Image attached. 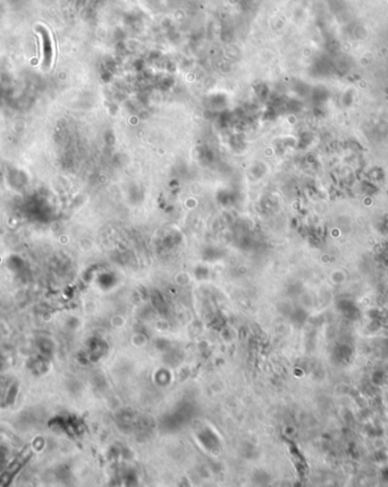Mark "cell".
Listing matches in <instances>:
<instances>
[{
  "label": "cell",
  "mask_w": 388,
  "mask_h": 487,
  "mask_svg": "<svg viewBox=\"0 0 388 487\" xmlns=\"http://www.w3.org/2000/svg\"><path fill=\"white\" fill-rule=\"evenodd\" d=\"M38 32L41 35V41H42V56H43V69H49L52 58H54V47H52V41L50 33L47 28L44 26H38Z\"/></svg>",
  "instance_id": "obj_1"
}]
</instances>
